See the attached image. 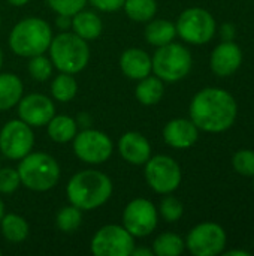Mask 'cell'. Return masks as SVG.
<instances>
[{
  "instance_id": "6da1fadb",
  "label": "cell",
  "mask_w": 254,
  "mask_h": 256,
  "mask_svg": "<svg viewBox=\"0 0 254 256\" xmlns=\"http://www.w3.org/2000/svg\"><path fill=\"white\" fill-rule=\"evenodd\" d=\"M238 106L231 93L208 87L201 90L190 104V117L198 129L205 132L228 130L237 118Z\"/></svg>"
},
{
  "instance_id": "7a4b0ae2",
  "label": "cell",
  "mask_w": 254,
  "mask_h": 256,
  "mask_svg": "<svg viewBox=\"0 0 254 256\" xmlns=\"http://www.w3.org/2000/svg\"><path fill=\"white\" fill-rule=\"evenodd\" d=\"M67 198L79 210H94L103 206L112 194V182L100 171L76 172L67 183Z\"/></svg>"
},
{
  "instance_id": "3957f363",
  "label": "cell",
  "mask_w": 254,
  "mask_h": 256,
  "mask_svg": "<svg viewBox=\"0 0 254 256\" xmlns=\"http://www.w3.org/2000/svg\"><path fill=\"white\" fill-rule=\"evenodd\" d=\"M52 40V32L46 21L40 18H25L19 21L9 34L10 50L21 57L43 54Z\"/></svg>"
},
{
  "instance_id": "277c9868",
  "label": "cell",
  "mask_w": 254,
  "mask_h": 256,
  "mask_svg": "<svg viewBox=\"0 0 254 256\" xmlns=\"http://www.w3.org/2000/svg\"><path fill=\"white\" fill-rule=\"evenodd\" d=\"M51 63L64 74L81 72L90 58V48L85 39L79 38L76 33H60L49 44Z\"/></svg>"
},
{
  "instance_id": "5b68a950",
  "label": "cell",
  "mask_w": 254,
  "mask_h": 256,
  "mask_svg": "<svg viewBox=\"0 0 254 256\" xmlns=\"http://www.w3.org/2000/svg\"><path fill=\"white\" fill-rule=\"evenodd\" d=\"M16 171L21 184L37 192L49 190L60 178V166L57 160L45 153H28L21 159Z\"/></svg>"
},
{
  "instance_id": "8992f818",
  "label": "cell",
  "mask_w": 254,
  "mask_h": 256,
  "mask_svg": "<svg viewBox=\"0 0 254 256\" xmlns=\"http://www.w3.org/2000/svg\"><path fill=\"white\" fill-rule=\"evenodd\" d=\"M192 54L180 44L169 42L154 52L151 58V70L162 81L175 82L187 76L192 69Z\"/></svg>"
},
{
  "instance_id": "52a82bcc",
  "label": "cell",
  "mask_w": 254,
  "mask_h": 256,
  "mask_svg": "<svg viewBox=\"0 0 254 256\" xmlns=\"http://www.w3.org/2000/svg\"><path fill=\"white\" fill-rule=\"evenodd\" d=\"M177 33L189 44L204 45L210 42L216 33V21L213 15L201 8L184 10L177 21Z\"/></svg>"
},
{
  "instance_id": "ba28073f",
  "label": "cell",
  "mask_w": 254,
  "mask_h": 256,
  "mask_svg": "<svg viewBox=\"0 0 254 256\" xmlns=\"http://www.w3.org/2000/svg\"><path fill=\"white\" fill-rule=\"evenodd\" d=\"M135 237L118 225L100 228L91 240V254L96 256H129L135 249Z\"/></svg>"
},
{
  "instance_id": "9c48e42d",
  "label": "cell",
  "mask_w": 254,
  "mask_h": 256,
  "mask_svg": "<svg viewBox=\"0 0 254 256\" xmlns=\"http://www.w3.org/2000/svg\"><path fill=\"white\" fill-rule=\"evenodd\" d=\"M145 178L157 194H171L181 183V170L172 158L159 154L145 162Z\"/></svg>"
},
{
  "instance_id": "30bf717a",
  "label": "cell",
  "mask_w": 254,
  "mask_h": 256,
  "mask_svg": "<svg viewBox=\"0 0 254 256\" xmlns=\"http://www.w3.org/2000/svg\"><path fill=\"white\" fill-rule=\"evenodd\" d=\"M33 144V132L22 120H10L0 130V152L7 159H22L31 152Z\"/></svg>"
},
{
  "instance_id": "8fae6325",
  "label": "cell",
  "mask_w": 254,
  "mask_h": 256,
  "mask_svg": "<svg viewBox=\"0 0 254 256\" xmlns=\"http://www.w3.org/2000/svg\"><path fill=\"white\" fill-rule=\"evenodd\" d=\"M226 248L225 230L213 222L195 226L187 236V249L195 256L220 255Z\"/></svg>"
},
{
  "instance_id": "7c38bea8",
  "label": "cell",
  "mask_w": 254,
  "mask_h": 256,
  "mask_svg": "<svg viewBox=\"0 0 254 256\" xmlns=\"http://www.w3.org/2000/svg\"><path fill=\"white\" fill-rule=\"evenodd\" d=\"M75 154L87 164H103L112 154V141L100 130L87 129L73 138Z\"/></svg>"
},
{
  "instance_id": "4fadbf2b",
  "label": "cell",
  "mask_w": 254,
  "mask_h": 256,
  "mask_svg": "<svg viewBox=\"0 0 254 256\" xmlns=\"http://www.w3.org/2000/svg\"><path fill=\"white\" fill-rule=\"evenodd\" d=\"M123 224L133 237L150 236L157 226V210L148 200H133L124 208Z\"/></svg>"
},
{
  "instance_id": "5bb4252c",
  "label": "cell",
  "mask_w": 254,
  "mask_h": 256,
  "mask_svg": "<svg viewBox=\"0 0 254 256\" xmlns=\"http://www.w3.org/2000/svg\"><path fill=\"white\" fill-rule=\"evenodd\" d=\"M54 112H55V106L52 100H49V98L43 94L33 93L19 99L18 114L19 118L28 126L39 128L48 124V122L54 117Z\"/></svg>"
},
{
  "instance_id": "9a60e30c",
  "label": "cell",
  "mask_w": 254,
  "mask_h": 256,
  "mask_svg": "<svg viewBox=\"0 0 254 256\" xmlns=\"http://www.w3.org/2000/svg\"><path fill=\"white\" fill-rule=\"evenodd\" d=\"M243 62L241 48L232 40L222 42L211 54V69L219 76H229L238 70Z\"/></svg>"
},
{
  "instance_id": "2e32d148",
  "label": "cell",
  "mask_w": 254,
  "mask_h": 256,
  "mask_svg": "<svg viewBox=\"0 0 254 256\" xmlns=\"http://www.w3.org/2000/svg\"><path fill=\"white\" fill-rule=\"evenodd\" d=\"M198 128L192 120L175 118L171 120L163 129V138L166 144L174 148H189L198 141Z\"/></svg>"
},
{
  "instance_id": "e0dca14e",
  "label": "cell",
  "mask_w": 254,
  "mask_h": 256,
  "mask_svg": "<svg viewBox=\"0 0 254 256\" xmlns=\"http://www.w3.org/2000/svg\"><path fill=\"white\" fill-rule=\"evenodd\" d=\"M118 150L124 160L133 165H144L151 156L148 140L138 132H127L118 141Z\"/></svg>"
},
{
  "instance_id": "ac0fdd59",
  "label": "cell",
  "mask_w": 254,
  "mask_h": 256,
  "mask_svg": "<svg viewBox=\"0 0 254 256\" xmlns=\"http://www.w3.org/2000/svg\"><path fill=\"white\" fill-rule=\"evenodd\" d=\"M120 66L126 76L132 80H142L151 72V58L145 51L139 48H130L121 54Z\"/></svg>"
},
{
  "instance_id": "d6986e66",
  "label": "cell",
  "mask_w": 254,
  "mask_h": 256,
  "mask_svg": "<svg viewBox=\"0 0 254 256\" xmlns=\"http://www.w3.org/2000/svg\"><path fill=\"white\" fill-rule=\"evenodd\" d=\"M73 33L85 40L96 39L102 33V21L91 10H79L73 15L72 20Z\"/></svg>"
},
{
  "instance_id": "ffe728a7",
  "label": "cell",
  "mask_w": 254,
  "mask_h": 256,
  "mask_svg": "<svg viewBox=\"0 0 254 256\" xmlns=\"http://www.w3.org/2000/svg\"><path fill=\"white\" fill-rule=\"evenodd\" d=\"M22 82L13 74H0V110H9L19 102Z\"/></svg>"
},
{
  "instance_id": "44dd1931",
  "label": "cell",
  "mask_w": 254,
  "mask_h": 256,
  "mask_svg": "<svg viewBox=\"0 0 254 256\" xmlns=\"http://www.w3.org/2000/svg\"><path fill=\"white\" fill-rule=\"evenodd\" d=\"M175 34H177L175 26L166 20H154L145 28V38L154 46H163L172 42Z\"/></svg>"
},
{
  "instance_id": "7402d4cb",
  "label": "cell",
  "mask_w": 254,
  "mask_h": 256,
  "mask_svg": "<svg viewBox=\"0 0 254 256\" xmlns=\"http://www.w3.org/2000/svg\"><path fill=\"white\" fill-rule=\"evenodd\" d=\"M48 135L55 142L72 141L76 135V122L69 116H54L48 122Z\"/></svg>"
},
{
  "instance_id": "603a6c76",
  "label": "cell",
  "mask_w": 254,
  "mask_h": 256,
  "mask_svg": "<svg viewBox=\"0 0 254 256\" xmlns=\"http://www.w3.org/2000/svg\"><path fill=\"white\" fill-rule=\"evenodd\" d=\"M163 82L159 76H145L136 87V98L142 105H156L163 96Z\"/></svg>"
},
{
  "instance_id": "cb8c5ba5",
  "label": "cell",
  "mask_w": 254,
  "mask_h": 256,
  "mask_svg": "<svg viewBox=\"0 0 254 256\" xmlns=\"http://www.w3.org/2000/svg\"><path fill=\"white\" fill-rule=\"evenodd\" d=\"M0 224L4 238L12 243H19L25 240V237L28 236V225L18 214H3Z\"/></svg>"
},
{
  "instance_id": "d4e9b609",
  "label": "cell",
  "mask_w": 254,
  "mask_h": 256,
  "mask_svg": "<svg viewBox=\"0 0 254 256\" xmlns=\"http://www.w3.org/2000/svg\"><path fill=\"white\" fill-rule=\"evenodd\" d=\"M184 242L174 232L160 234L153 243V252L157 256H178L184 250Z\"/></svg>"
},
{
  "instance_id": "484cf974",
  "label": "cell",
  "mask_w": 254,
  "mask_h": 256,
  "mask_svg": "<svg viewBox=\"0 0 254 256\" xmlns=\"http://www.w3.org/2000/svg\"><path fill=\"white\" fill-rule=\"evenodd\" d=\"M126 14L133 21H150L157 12L156 0H124L123 4Z\"/></svg>"
},
{
  "instance_id": "4316f807",
  "label": "cell",
  "mask_w": 254,
  "mask_h": 256,
  "mask_svg": "<svg viewBox=\"0 0 254 256\" xmlns=\"http://www.w3.org/2000/svg\"><path fill=\"white\" fill-rule=\"evenodd\" d=\"M76 90H78V86L72 74L61 72L58 76H55V80L51 84V93L60 102L72 100L76 94Z\"/></svg>"
},
{
  "instance_id": "83f0119b",
  "label": "cell",
  "mask_w": 254,
  "mask_h": 256,
  "mask_svg": "<svg viewBox=\"0 0 254 256\" xmlns=\"http://www.w3.org/2000/svg\"><path fill=\"white\" fill-rule=\"evenodd\" d=\"M82 222L81 210L75 206H67L61 208L57 214V226L63 232H73L79 228Z\"/></svg>"
},
{
  "instance_id": "f1b7e54d",
  "label": "cell",
  "mask_w": 254,
  "mask_h": 256,
  "mask_svg": "<svg viewBox=\"0 0 254 256\" xmlns=\"http://www.w3.org/2000/svg\"><path fill=\"white\" fill-rule=\"evenodd\" d=\"M31 60L28 62V72L30 75L36 80V81H46L52 72V63L43 57L42 54L30 57Z\"/></svg>"
},
{
  "instance_id": "f546056e",
  "label": "cell",
  "mask_w": 254,
  "mask_h": 256,
  "mask_svg": "<svg viewBox=\"0 0 254 256\" xmlns=\"http://www.w3.org/2000/svg\"><path fill=\"white\" fill-rule=\"evenodd\" d=\"M232 165L237 172L244 177H254V152L240 150L232 159Z\"/></svg>"
},
{
  "instance_id": "4dcf8cb0",
  "label": "cell",
  "mask_w": 254,
  "mask_h": 256,
  "mask_svg": "<svg viewBox=\"0 0 254 256\" xmlns=\"http://www.w3.org/2000/svg\"><path fill=\"white\" fill-rule=\"evenodd\" d=\"M183 204L174 198V196H166L162 204H160V214L166 222H177L183 216Z\"/></svg>"
},
{
  "instance_id": "1f68e13d",
  "label": "cell",
  "mask_w": 254,
  "mask_h": 256,
  "mask_svg": "<svg viewBox=\"0 0 254 256\" xmlns=\"http://www.w3.org/2000/svg\"><path fill=\"white\" fill-rule=\"evenodd\" d=\"M49 8L55 10L58 15L73 16L76 12L82 10L87 0H46Z\"/></svg>"
},
{
  "instance_id": "d6a6232c",
  "label": "cell",
  "mask_w": 254,
  "mask_h": 256,
  "mask_svg": "<svg viewBox=\"0 0 254 256\" xmlns=\"http://www.w3.org/2000/svg\"><path fill=\"white\" fill-rule=\"evenodd\" d=\"M21 184V178L16 170L1 168L0 170V194H12Z\"/></svg>"
},
{
  "instance_id": "836d02e7",
  "label": "cell",
  "mask_w": 254,
  "mask_h": 256,
  "mask_svg": "<svg viewBox=\"0 0 254 256\" xmlns=\"http://www.w3.org/2000/svg\"><path fill=\"white\" fill-rule=\"evenodd\" d=\"M90 2H91L93 6H96L97 9H100L103 12L118 10L124 4V0H90Z\"/></svg>"
},
{
  "instance_id": "e575fe53",
  "label": "cell",
  "mask_w": 254,
  "mask_h": 256,
  "mask_svg": "<svg viewBox=\"0 0 254 256\" xmlns=\"http://www.w3.org/2000/svg\"><path fill=\"white\" fill-rule=\"evenodd\" d=\"M234 36H235V27L232 24H225L222 27V38L225 40H232Z\"/></svg>"
},
{
  "instance_id": "d590c367",
  "label": "cell",
  "mask_w": 254,
  "mask_h": 256,
  "mask_svg": "<svg viewBox=\"0 0 254 256\" xmlns=\"http://www.w3.org/2000/svg\"><path fill=\"white\" fill-rule=\"evenodd\" d=\"M55 24H57L58 28H63L64 30V28H69L72 26V20H70L69 15H58Z\"/></svg>"
},
{
  "instance_id": "8d00e7d4",
  "label": "cell",
  "mask_w": 254,
  "mask_h": 256,
  "mask_svg": "<svg viewBox=\"0 0 254 256\" xmlns=\"http://www.w3.org/2000/svg\"><path fill=\"white\" fill-rule=\"evenodd\" d=\"M132 255L133 256H153L154 252L150 250V249H145V248H141V249H133L132 250Z\"/></svg>"
},
{
  "instance_id": "74e56055",
  "label": "cell",
  "mask_w": 254,
  "mask_h": 256,
  "mask_svg": "<svg viewBox=\"0 0 254 256\" xmlns=\"http://www.w3.org/2000/svg\"><path fill=\"white\" fill-rule=\"evenodd\" d=\"M226 256H250L249 252H246V250H229V252H226L225 254Z\"/></svg>"
},
{
  "instance_id": "f35d334b",
  "label": "cell",
  "mask_w": 254,
  "mask_h": 256,
  "mask_svg": "<svg viewBox=\"0 0 254 256\" xmlns=\"http://www.w3.org/2000/svg\"><path fill=\"white\" fill-rule=\"evenodd\" d=\"M10 4H13V6H22V4H25L28 0H7Z\"/></svg>"
},
{
  "instance_id": "ab89813d",
  "label": "cell",
  "mask_w": 254,
  "mask_h": 256,
  "mask_svg": "<svg viewBox=\"0 0 254 256\" xmlns=\"http://www.w3.org/2000/svg\"><path fill=\"white\" fill-rule=\"evenodd\" d=\"M3 214H4V207H3V202H1V200H0V220H1V218H3Z\"/></svg>"
},
{
  "instance_id": "60d3db41",
  "label": "cell",
  "mask_w": 254,
  "mask_h": 256,
  "mask_svg": "<svg viewBox=\"0 0 254 256\" xmlns=\"http://www.w3.org/2000/svg\"><path fill=\"white\" fill-rule=\"evenodd\" d=\"M1 63H3V56H1V51H0V69H1Z\"/></svg>"
},
{
  "instance_id": "b9f144b4",
  "label": "cell",
  "mask_w": 254,
  "mask_h": 256,
  "mask_svg": "<svg viewBox=\"0 0 254 256\" xmlns=\"http://www.w3.org/2000/svg\"><path fill=\"white\" fill-rule=\"evenodd\" d=\"M0 24H1V20H0Z\"/></svg>"
}]
</instances>
